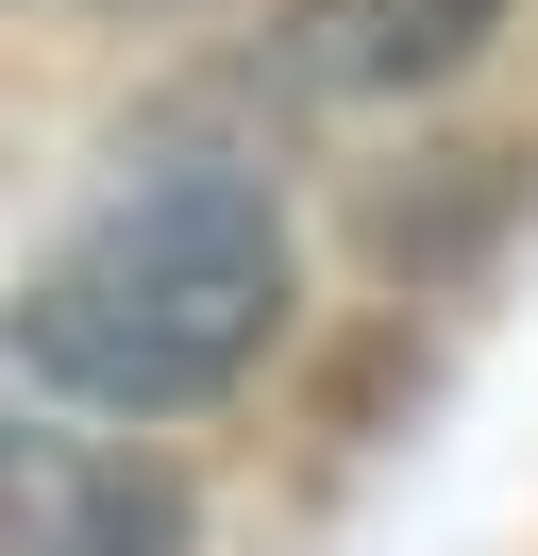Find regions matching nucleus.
I'll return each instance as SVG.
<instances>
[{
	"label": "nucleus",
	"mask_w": 538,
	"mask_h": 556,
	"mask_svg": "<svg viewBox=\"0 0 538 556\" xmlns=\"http://www.w3.org/2000/svg\"><path fill=\"white\" fill-rule=\"evenodd\" d=\"M269 320H286V219H269V186L253 169H152L134 203H101L34 270L17 338H34L51 388L152 421V405L235 388L269 354Z\"/></svg>",
	"instance_id": "1"
},
{
	"label": "nucleus",
	"mask_w": 538,
	"mask_h": 556,
	"mask_svg": "<svg viewBox=\"0 0 538 556\" xmlns=\"http://www.w3.org/2000/svg\"><path fill=\"white\" fill-rule=\"evenodd\" d=\"M0 556H185V489L118 439L0 421Z\"/></svg>",
	"instance_id": "2"
},
{
	"label": "nucleus",
	"mask_w": 538,
	"mask_h": 556,
	"mask_svg": "<svg viewBox=\"0 0 538 556\" xmlns=\"http://www.w3.org/2000/svg\"><path fill=\"white\" fill-rule=\"evenodd\" d=\"M320 85H437L504 35V0H320Z\"/></svg>",
	"instance_id": "3"
}]
</instances>
